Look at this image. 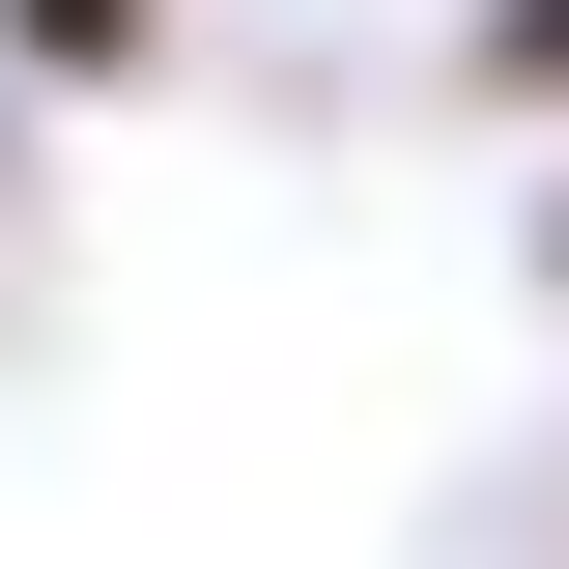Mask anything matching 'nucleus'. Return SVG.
Returning <instances> with one entry per match:
<instances>
[{"mask_svg": "<svg viewBox=\"0 0 569 569\" xmlns=\"http://www.w3.org/2000/svg\"><path fill=\"white\" fill-rule=\"evenodd\" d=\"M0 58H58V86H142V58H171V0H0Z\"/></svg>", "mask_w": 569, "mask_h": 569, "instance_id": "nucleus-1", "label": "nucleus"}, {"mask_svg": "<svg viewBox=\"0 0 569 569\" xmlns=\"http://www.w3.org/2000/svg\"><path fill=\"white\" fill-rule=\"evenodd\" d=\"M456 58H485V114H569V0H485Z\"/></svg>", "mask_w": 569, "mask_h": 569, "instance_id": "nucleus-2", "label": "nucleus"}]
</instances>
